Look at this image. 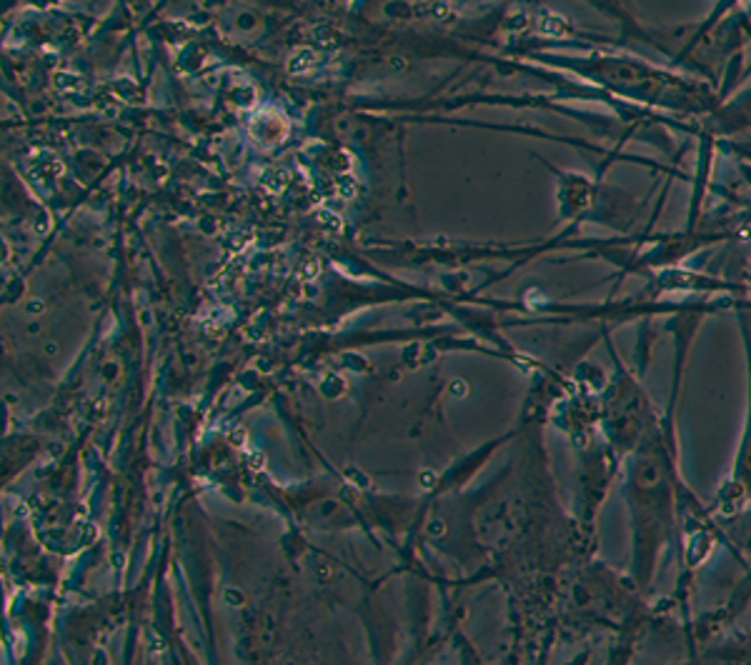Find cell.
<instances>
[{"label": "cell", "instance_id": "1", "mask_svg": "<svg viewBox=\"0 0 751 665\" xmlns=\"http://www.w3.org/2000/svg\"><path fill=\"white\" fill-rule=\"evenodd\" d=\"M677 465L669 429L654 423L637 445H631L624 481L631 528L629 573L639 591L651 588L661 558L677 538Z\"/></svg>", "mask_w": 751, "mask_h": 665}, {"label": "cell", "instance_id": "2", "mask_svg": "<svg viewBox=\"0 0 751 665\" xmlns=\"http://www.w3.org/2000/svg\"><path fill=\"white\" fill-rule=\"evenodd\" d=\"M747 353H749V405H747V421L744 433H741L734 471H731V481L724 488L729 495L727 505L734 503V508H741V503L751 498V335L747 339Z\"/></svg>", "mask_w": 751, "mask_h": 665}, {"label": "cell", "instance_id": "3", "mask_svg": "<svg viewBox=\"0 0 751 665\" xmlns=\"http://www.w3.org/2000/svg\"><path fill=\"white\" fill-rule=\"evenodd\" d=\"M261 185H266L273 193H281L289 185V173L281 171V168H266L261 173Z\"/></svg>", "mask_w": 751, "mask_h": 665}, {"label": "cell", "instance_id": "4", "mask_svg": "<svg viewBox=\"0 0 751 665\" xmlns=\"http://www.w3.org/2000/svg\"><path fill=\"white\" fill-rule=\"evenodd\" d=\"M311 63H316V53L309 51V48H306V51H299V53H296V56L291 58V61H289V73L299 75V73H303V71H309Z\"/></svg>", "mask_w": 751, "mask_h": 665}, {"label": "cell", "instance_id": "5", "mask_svg": "<svg viewBox=\"0 0 751 665\" xmlns=\"http://www.w3.org/2000/svg\"><path fill=\"white\" fill-rule=\"evenodd\" d=\"M319 271H321L319 258H306V261L299 265V275L303 278V281H313V278L319 275Z\"/></svg>", "mask_w": 751, "mask_h": 665}, {"label": "cell", "instance_id": "6", "mask_svg": "<svg viewBox=\"0 0 751 665\" xmlns=\"http://www.w3.org/2000/svg\"><path fill=\"white\" fill-rule=\"evenodd\" d=\"M313 218H316V221H319V223H323L326 228H333V231H341V228H343L341 218L336 215V213H331V211H316Z\"/></svg>", "mask_w": 751, "mask_h": 665}, {"label": "cell", "instance_id": "7", "mask_svg": "<svg viewBox=\"0 0 751 665\" xmlns=\"http://www.w3.org/2000/svg\"><path fill=\"white\" fill-rule=\"evenodd\" d=\"M339 195L346 198V201L356 195V181H353L351 175H341L339 178Z\"/></svg>", "mask_w": 751, "mask_h": 665}, {"label": "cell", "instance_id": "8", "mask_svg": "<svg viewBox=\"0 0 751 665\" xmlns=\"http://www.w3.org/2000/svg\"><path fill=\"white\" fill-rule=\"evenodd\" d=\"M431 13H433V16H437V18H443V16H447V13H449V8H447V6H443V3H437V6H431Z\"/></svg>", "mask_w": 751, "mask_h": 665}, {"label": "cell", "instance_id": "9", "mask_svg": "<svg viewBox=\"0 0 751 665\" xmlns=\"http://www.w3.org/2000/svg\"><path fill=\"white\" fill-rule=\"evenodd\" d=\"M391 66H393V71H403V68H407V63H403L401 58H393Z\"/></svg>", "mask_w": 751, "mask_h": 665}, {"label": "cell", "instance_id": "10", "mask_svg": "<svg viewBox=\"0 0 751 665\" xmlns=\"http://www.w3.org/2000/svg\"><path fill=\"white\" fill-rule=\"evenodd\" d=\"M451 385H453V391H457V393H463V383L461 381H453Z\"/></svg>", "mask_w": 751, "mask_h": 665}]
</instances>
